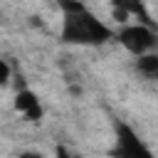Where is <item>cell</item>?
<instances>
[{"mask_svg": "<svg viewBox=\"0 0 158 158\" xmlns=\"http://www.w3.org/2000/svg\"><path fill=\"white\" fill-rule=\"evenodd\" d=\"M10 81H12V64H10V59L5 57V59H0V84L7 86Z\"/></svg>", "mask_w": 158, "mask_h": 158, "instance_id": "6", "label": "cell"}, {"mask_svg": "<svg viewBox=\"0 0 158 158\" xmlns=\"http://www.w3.org/2000/svg\"><path fill=\"white\" fill-rule=\"evenodd\" d=\"M17 158H49V156L42 153V151H35V148H25V151L17 153Z\"/></svg>", "mask_w": 158, "mask_h": 158, "instance_id": "8", "label": "cell"}, {"mask_svg": "<svg viewBox=\"0 0 158 158\" xmlns=\"http://www.w3.org/2000/svg\"><path fill=\"white\" fill-rule=\"evenodd\" d=\"M57 40L67 47H104L111 40H116V30H111V25H106L86 5L72 12H62Z\"/></svg>", "mask_w": 158, "mask_h": 158, "instance_id": "1", "label": "cell"}, {"mask_svg": "<svg viewBox=\"0 0 158 158\" xmlns=\"http://www.w3.org/2000/svg\"><path fill=\"white\" fill-rule=\"evenodd\" d=\"M111 15H114V20L121 22V25H126L128 20H136V22L158 27V22L153 20L146 0H111Z\"/></svg>", "mask_w": 158, "mask_h": 158, "instance_id": "4", "label": "cell"}, {"mask_svg": "<svg viewBox=\"0 0 158 158\" xmlns=\"http://www.w3.org/2000/svg\"><path fill=\"white\" fill-rule=\"evenodd\" d=\"M153 79H156V81H158V72H156V77H153Z\"/></svg>", "mask_w": 158, "mask_h": 158, "instance_id": "9", "label": "cell"}, {"mask_svg": "<svg viewBox=\"0 0 158 158\" xmlns=\"http://www.w3.org/2000/svg\"><path fill=\"white\" fill-rule=\"evenodd\" d=\"M54 158H81V156L74 153V151H69L67 146H57L54 148Z\"/></svg>", "mask_w": 158, "mask_h": 158, "instance_id": "7", "label": "cell"}, {"mask_svg": "<svg viewBox=\"0 0 158 158\" xmlns=\"http://www.w3.org/2000/svg\"><path fill=\"white\" fill-rule=\"evenodd\" d=\"M109 158H156L151 146L143 141V136L128 123L116 118L114 121V143L106 151Z\"/></svg>", "mask_w": 158, "mask_h": 158, "instance_id": "2", "label": "cell"}, {"mask_svg": "<svg viewBox=\"0 0 158 158\" xmlns=\"http://www.w3.org/2000/svg\"><path fill=\"white\" fill-rule=\"evenodd\" d=\"M12 106H15V111H17L25 121H30V123H37V121L44 118V106H42L40 96H37L27 84L17 86L15 99H12Z\"/></svg>", "mask_w": 158, "mask_h": 158, "instance_id": "5", "label": "cell"}, {"mask_svg": "<svg viewBox=\"0 0 158 158\" xmlns=\"http://www.w3.org/2000/svg\"><path fill=\"white\" fill-rule=\"evenodd\" d=\"M116 42L131 57H143L158 49V30L143 22H126L116 30Z\"/></svg>", "mask_w": 158, "mask_h": 158, "instance_id": "3", "label": "cell"}]
</instances>
